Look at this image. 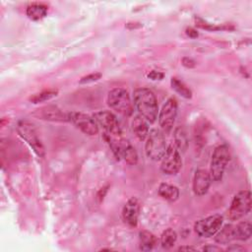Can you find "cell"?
Segmentation results:
<instances>
[{
	"label": "cell",
	"instance_id": "obj_1",
	"mask_svg": "<svg viewBox=\"0 0 252 252\" xmlns=\"http://www.w3.org/2000/svg\"><path fill=\"white\" fill-rule=\"evenodd\" d=\"M134 105L139 114L148 122L154 123L158 117V101L155 94L147 88L136 89L133 93Z\"/></svg>",
	"mask_w": 252,
	"mask_h": 252
},
{
	"label": "cell",
	"instance_id": "obj_2",
	"mask_svg": "<svg viewBox=\"0 0 252 252\" xmlns=\"http://www.w3.org/2000/svg\"><path fill=\"white\" fill-rule=\"evenodd\" d=\"M166 143L162 132L158 129H153L147 136L145 145L146 155L153 160H160L166 152Z\"/></svg>",
	"mask_w": 252,
	"mask_h": 252
},
{
	"label": "cell",
	"instance_id": "obj_3",
	"mask_svg": "<svg viewBox=\"0 0 252 252\" xmlns=\"http://www.w3.org/2000/svg\"><path fill=\"white\" fill-rule=\"evenodd\" d=\"M107 104L115 111L123 115H131L133 113V103L129 94L122 88L112 89L107 94Z\"/></svg>",
	"mask_w": 252,
	"mask_h": 252
},
{
	"label": "cell",
	"instance_id": "obj_4",
	"mask_svg": "<svg viewBox=\"0 0 252 252\" xmlns=\"http://www.w3.org/2000/svg\"><path fill=\"white\" fill-rule=\"evenodd\" d=\"M230 159V153L226 145L218 146L212 156L210 175L214 181H220L222 178L224 169Z\"/></svg>",
	"mask_w": 252,
	"mask_h": 252
},
{
	"label": "cell",
	"instance_id": "obj_5",
	"mask_svg": "<svg viewBox=\"0 0 252 252\" xmlns=\"http://www.w3.org/2000/svg\"><path fill=\"white\" fill-rule=\"evenodd\" d=\"M251 210V194L248 190L239 191L234 195L229 210L228 218L231 220H237L247 215Z\"/></svg>",
	"mask_w": 252,
	"mask_h": 252
},
{
	"label": "cell",
	"instance_id": "obj_6",
	"mask_svg": "<svg viewBox=\"0 0 252 252\" xmlns=\"http://www.w3.org/2000/svg\"><path fill=\"white\" fill-rule=\"evenodd\" d=\"M17 131L22 139H24L30 145V147L38 157L44 156V147L32 123L26 120L19 121L17 124Z\"/></svg>",
	"mask_w": 252,
	"mask_h": 252
},
{
	"label": "cell",
	"instance_id": "obj_7",
	"mask_svg": "<svg viewBox=\"0 0 252 252\" xmlns=\"http://www.w3.org/2000/svg\"><path fill=\"white\" fill-rule=\"evenodd\" d=\"M222 217L220 215H213L205 219L199 220L194 224L195 232L201 237H211L217 233L221 227Z\"/></svg>",
	"mask_w": 252,
	"mask_h": 252
},
{
	"label": "cell",
	"instance_id": "obj_8",
	"mask_svg": "<svg viewBox=\"0 0 252 252\" xmlns=\"http://www.w3.org/2000/svg\"><path fill=\"white\" fill-rule=\"evenodd\" d=\"M160 169L163 173L168 175L176 174L182 166V159L179 151L175 146L170 145L167 147L165 154L160 159Z\"/></svg>",
	"mask_w": 252,
	"mask_h": 252
},
{
	"label": "cell",
	"instance_id": "obj_9",
	"mask_svg": "<svg viewBox=\"0 0 252 252\" xmlns=\"http://www.w3.org/2000/svg\"><path fill=\"white\" fill-rule=\"evenodd\" d=\"M177 115V101L174 97H169L162 105L158 114V123L163 132L171 131Z\"/></svg>",
	"mask_w": 252,
	"mask_h": 252
},
{
	"label": "cell",
	"instance_id": "obj_10",
	"mask_svg": "<svg viewBox=\"0 0 252 252\" xmlns=\"http://www.w3.org/2000/svg\"><path fill=\"white\" fill-rule=\"evenodd\" d=\"M67 116L68 121L73 123L83 133L90 136H94L98 133V125L94 117L82 112H70Z\"/></svg>",
	"mask_w": 252,
	"mask_h": 252
},
{
	"label": "cell",
	"instance_id": "obj_11",
	"mask_svg": "<svg viewBox=\"0 0 252 252\" xmlns=\"http://www.w3.org/2000/svg\"><path fill=\"white\" fill-rule=\"evenodd\" d=\"M93 117L97 125L101 126L107 133L115 136H119L121 134V129L119 127L118 121L112 112L108 110H101L95 112Z\"/></svg>",
	"mask_w": 252,
	"mask_h": 252
},
{
	"label": "cell",
	"instance_id": "obj_12",
	"mask_svg": "<svg viewBox=\"0 0 252 252\" xmlns=\"http://www.w3.org/2000/svg\"><path fill=\"white\" fill-rule=\"evenodd\" d=\"M211 175L206 169H198L193 178V191L198 196L205 195L211 185Z\"/></svg>",
	"mask_w": 252,
	"mask_h": 252
},
{
	"label": "cell",
	"instance_id": "obj_13",
	"mask_svg": "<svg viewBox=\"0 0 252 252\" xmlns=\"http://www.w3.org/2000/svg\"><path fill=\"white\" fill-rule=\"evenodd\" d=\"M122 216L125 222H127L130 226H136L138 222L139 216V202L137 198H130L123 207Z\"/></svg>",
	"mask_w": 252,
	"mask_h": 252
},
{
	"label": "cell",
	"instance_id": "obj_14",
	"mask_svg": "<svg viewBox=\"0 0 252 252\" xmlns=\"http://www.w3.org/2000/svg\"><path fill=\"white\" fill-rule=\"evenodd\" d=\"M122 158L128 164L134 165L138 161V154L136 149L130 144L128 140L120 138L119 140V149H118V158Z\"/></svg>",
	"mask_w": 252,
	"mask_h": 252
},
{
	"label": "cell",
	"instance_id": "obj_15",
	"mask_svg": "<svg viewBox=\"0 0 252 252\" xmlns=\"http://www.w3.org/2000/svg\"><path fill=\"white\" fill-rule=\"evenodd\" d=\"M37 116L41 119L51 121H68L67 114H64L59 108L53 105H48L37 109Z\"/></svg>",
	"mask_w": 252,
	"mask_h": 252
},
{
	"label": "cell",
	"instance_id": "obj_16",
	"mask_svg": "<svg viewBox=\"0 0 252 252\" xmlns=\"http://www.w3.org/2000/svg\"><path fill=\"white\" fill-rule=\"evenodd\" d=\"M131 127H132L133 133L139 140L143 141L147 138L149 134L148 121L144 117H142L140 114L133 117L131 121Z\"/></svg>",
	"mask_w": 252,
	"mask_h": 252
},
{
	"label": "cell",
	"instance_id": "obj_17",
	"mask_svg": "<svg viewBox=\"0 0 252 252\" xmlns=\"http://www.w3.org/2000/svg\"><path fill=\"white\" fill-rule=\"evenodd\" d=\"M48 12V7L42 3H32L27 7L26 14L29 19L38 21L43 19Z\"/></svg>",
	"mask_w": 252,
	"mask_h": 252
},
{
	"label": "cell",
	"instance_id": "obj_18",
	"mask_svg": "<svg viewBox=\"0 0 252 252\" xmlns=\"http://www.w3.org/2000/svg\"><path fill=\"white\" fill-rule=\"evenodd\" d=\"M215 236L216 242L220 244H227L228 242L235 239L234 236V225L233 224H225L222 228H220Z\"/></svg>",
	"mask_w": 252,
	"mask_h": 252
},
{
	"label": "cell",
	"instance_id": "obj_19",
	"mask_svg": "<svg viewBox=\"0 0 252 252\" xmlns=\"http://www.w3.org/2000/svg\"><path fill=\"white\" fill-rule=\"evenodd\" d=\"M139 241L140 249L143 251H150L158 244L157 237L148 230H141L139 232Z\"/></svg>",
	"mask_w": 252,
	"mask_h": 252
},
{
	"label": "cell",
	"instance_id": "obj_20",
	"mask_svg": "<svg viewBox=\"0 0 252 252\" xmlns=\"http://www.w3.org/2000/svg\"><path fill=\"white\" fill-rule=\"evenodd\" d=\"M158 194L163 199L173 202L176 201L179 197V190L176 186L170 185L167 183H161L158 187Z\"/></svg>",
	"mask_w": 252,
	"mask_h": 252
},
{
	"label": "cell",
	"instance_id": "obj_21",
	"mask_svg": "<svg viewBox=\"0 0 252 252\" xmlns=\"http://www.w3.org/2000/svg\"><path fill=\"white\" fill-rule=\"evenodd\" d=\"M252 226L249 221H240L234 225V236L238 240H247L251 237Z\"/></svg>",
	"mask_w": 252,
	"mask_h": 252
},
{
	"label": "cell",
	"instance_id": "obj_22",
	"mask_svg": "<svg viewBox=\"0 0 252 252\" xmlns=\"http://www.w3.org/2000/svg\"><path fill=\"white\" fill-rule=\"evenodd\" d=\"M173 137H174L175 147L177 148V150L184 153L188 148V137L185 129L183 127H177L174 130Z\"/></svg>",
	"mask_w": 252,
	"mask_h": 252
},
{
	"label": "cell",
	"instance_id": "obj_23",
	"mask_svg": "<svg viewBox=\"0 0 252 252\" xmlns=\"http://www.w3.org/2000/svg\"><path fill=\"white\" fill-rule=\"evenodd\" d=\"M177 240V233L172 228H166L160 235V244L162 248L169 249L173 247Z\"/></svg>",
	"mask_w": 252,
	"mask_h": 252
},
{
	"label": "cell",
	"instance_id": "obj_24",
	"mask_svg": "<svg viewBox=\"0 0 252 252\" xmlns=\"http://www.w3.org/2000/svg\"><path fill=\"white\" fill-rule=\"evenodd\" d=\"M170 85H171V88L177 94H179L181 96H183L185 98H191L192 97L191 90L182 81L178 80L177 78H171Z\"/></svg>",
	"mask_w": 252,
	"mask_h": 252
},
{
	"label": "cell",
	"instance_id": "obj_25",
	"mask_svg": "<svg viewBox=\"0 0 252 252\" xmlns=\"http://www.w3.org/2000/svg\"><path fill=\"white\" fill-rule=\"evenodd\" d=\"M58 94V91L56 90H47V91H43L37 94H32L30 97V101L32 103H39V102H43L46 100H49L53 97H55Z\"/></svg>",
	"mask_w": 252,
	"mask_h": 252
},
{
	"label": "cell",
	"instance_id": "obj_26",
	"mask_svg": "<svg viewBox=\"0 0 252 252\" xmlns=\"http://www.w3.org/2000/svg\"><path fill=\"white\" fill-rule=\"evenodd\" d=\"M196 21V25L201 28V29H205L208 31H220V30H229V27L227 26H217V25H213V24H209L207 22H205L204 20L200 19V18H195Z\"/></svg>",
	"mask_w": 252,
	"mask_h": 252
},
{
	"label": "cell",
	"instance_id": "obj_27",
	"mask_svg": "<svg viewBox=\"0 0 252 252\" xmlns=\"http://www.w3.org/2000/svg\"><path fill=\"white\" fill-rule=\"evenodd\" d=\"M100 78H101V74H100V73H92V74H89V75L84 76L83 78H81L80 84H89V83H93V82L98 81Z\"/></svg>",
	"mask_w": 252,
	"mask_h": 252
},
{
	"label": "cell",
	"instance_id": "obj_28",
	"mask_svg": "<svg viewBox=\"0 0 252 252\" xmlns=\"http://www.w3.org/2000/svg\"><path fill=\"white\" fill-rule=\"evenodd\" d=\"M163 73L157 71V70H152L149 74H148V78H150L151 80L157 81V80H161L163 78Z\"/></svg>",
	"mask_w": 252,
	"mask_h": 252
},
{
	"label": "cell",
	"instance_id": "obj_29",
	"mask_svg": "<svg viewBox=\"0 0 252 252\" xmlns=\"http://www.w3.org/2000/svg\"><path fill=\"white\" fill-rule=\"evenodd\" d=\"M182 65L185 66L186 68H193V67H195L196 63H195V61L192 58L183 57L182 58Z\"/></svg>",
	"mask_w": 252,
	"mask_h": 252
},
{
	"label": "cell",
	"instance_id": "obj_30",
	"mask_svg": "<svg viewBox=\"0 0 252 252\" xmlns=\"http://www.w3.org/2000/svg\"><path fill=\"white\" fill-rule=\"evenodd\" d=\"M186 34L189 36V37H192V38H195L198 36V32L193 29V28H187L186 29Z\"/></svg>",
	"mask_w": 252,
	"mask_h": 252
},
{
	"label": "cell",
	"instance_id": "obj_31",
	"mask_svg": "<svg viewBox=\"0 0 252 252\" xmlns=\"http://www.w3.org/2000/svg\"><path fill=\"white\" fill-rule=\"evenodd\" d=\"M204 251H220L221 249L220 247H217V246H212V245H208V246H205L203 248Z\"/></svg>",
	"mask_w": 252,
	"mask_h": 252
},
{
	"label": "cell",
	"instance_id": "obj_32",
	"mask_svg": "<svg viewBox=\"0 0 252 252\" xmlns=\"http://www.w3.org/2000/svg\"><path fill=\"white\" fill-rule=\"evenodd\" d=\"M179 251H195L196 248L191 247V246H181L178 248Z\"/></svg>",
	"mask_w": 252,
	"mask_h": 252
},
{
	"label": "cell",
	"instance_id": "obj_33",
	"mask_svg": "<svg viewBox=\"0 0 252 252\" xmlns=\"http://www.w3.org/2000/svg\"><path fill=\"white\" fill-rule=\"evenodd\" d=\"M227 250H242V248L240 246H231V247H228Z\"/></svg>",
	"mask_w": 252,
	"mask_h": 252
}]
</instances>
